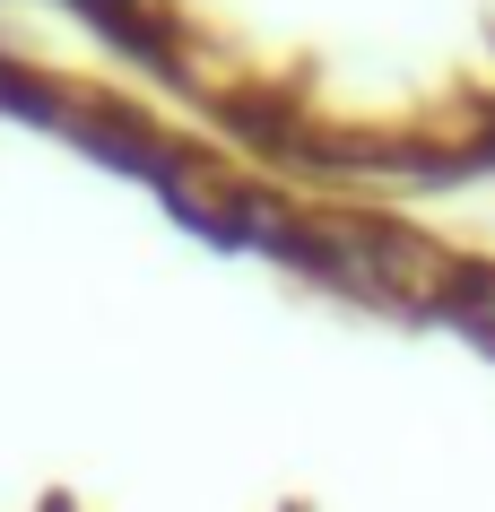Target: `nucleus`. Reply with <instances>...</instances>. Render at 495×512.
Returning a JSON list of instances; mask_svg holds the SVG:
<instances>
[{
  "label": "nucleus",
  "mask_w": 495,
  "mask_h": 512,
  "mask_svg": "<svg viewBox=\"0 0 495 512\" xmlns=\"http://www.w3.org/2000/svg\"><path fill=\"white\" fill-rule=\"evenodd\" d=\"M443 304H452V313H461V322H469V330H478V339L495 348V270H452Z\"/></svg>",
  "instance_id": "obj_1"
}]
</instances>
